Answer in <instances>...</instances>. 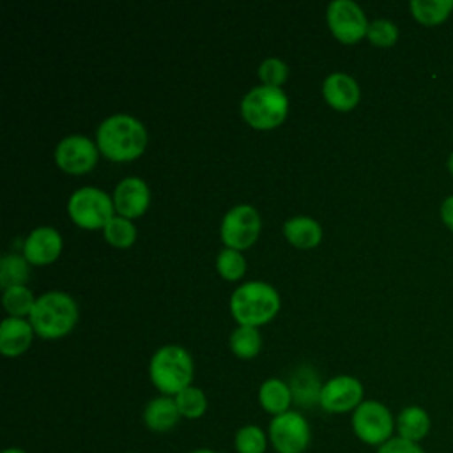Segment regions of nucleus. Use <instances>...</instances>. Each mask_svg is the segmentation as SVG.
Here are the masks:
<instances>
[{"instance_id":"39448f33","label":"nucleus","mask_w":453,"mask_h":453,"mask_svg":"<svg viewBox=\"0 0 453 453\" xmlns=\"http://www.w3.org/2000/svg\"><path fill=\"white\" fill-rule=\"evenodd\" d=\"M288 110L287 94L278 87L258 85L241 99L244 120L257 129H271L283 122Z\"/></svg>"},{"instance_id":"f8f14e48","label":"nucleus","mask_w":453,"mask_h":453,"mask_svg":"<svg viewBox=\"0 0 453 453\" xmlns=\"http://www.w3.org/2000/svg\"><path fill=\"white\" fill-rule=\"evenodd\" d=\"M363 402V384L352 375H336L322 384L319 403L327 412H349Z\"/></svg>"},{"instance_id":"20e7f679","label":"nucleus","mask_w":453,"mask_h":453,"mask_svg":"<svg viewBox=\"0 0 453 453\" xmlns=\"http://www.w3.org/2000/svg\"><path fill=\"white\" fill-rule=\"evenodd\" d=\"M149 375L163 395L175 396L184 388L191 386L193 359L189 352L179 345H163L150 357Z\"/></svg>"},{"instance_id":"dca6fc26","label":"nucleus","mask_w":453,"mask_h":453,"mask_svg":"<svg viewBox=\"0 0 453 453\" xmlns=\"http://www.w3.org/2000/svg\"><path fill=\"white\" fill-rule=\"evenodd\" d=\"M34 327L21 317H7L0 324V352L7 357L23 354L30 343Z\"/></svg>"},{"instance_id":"c9c22d12","label":"nucleus","mask_w":453,"mask_h":453,"mask_svg":"<svg viewBox=\"0 0 453 453\" xmlns=\"http://www.w3.org/2000/svg\"><path fill=\"white\" fill-rule=\"evenodd\" d=\"M191 453H216V451L207 449V448H200V449H195V451H191Z\"/></svg>"},{"instance_id":"aec40b11","label":"nucleus","mask_w":453,"mask_h":453,"mask_svg":"<svg viewBox=\"0 0 453 453\" xmlns=\"http://www.w3.org/2000/svg\"><path fill=\"white\" fill-rule=\"evenodd\" d=\"M292 400L294 398H292L290 386L276 377L264 380L258 389V402H260L262 409L273 416L287 412Z\"/></svg>"},{"instance_id":"f3484780","label":"nucleus","mask_w":453,"mask_h":453,"mask_svg":"<svg viewBox=\"0 0 453 453\" xmlns=\"http://www.w3.org/2000/svg\"><path fill=\"white\" fill-rule=\"evenodd\" d=\"M180 412L177 409L175 398L173 396H156L152 400H149V403L143 409V423L150 432H168L172 430L179 419H180Z\"/></svg>"},{"instance_id":"bb28decb","label":"nucleus","mask_w":453,"mask_h":453,"mask_svg":"<svg viewBox=\"0 0 453 453\" xmlns=\"http://www.w3.org/2000/svg\"><path fill=\"white\" fill-rule=\"evenodd\" d=\"M104 232V239L117 248H127L134 242L136 239V228L131 223V219L124 218V216H113L106 226L103 228Z\"/></svg>"},{"instance_id":"5701e85b","label":"nucleus","mask_w":453,"mask_h":453,"mask_svg":"<svg viewBox=\"0 0 453 453\" xmlns=\"http://www.w3.org/2000/svg\"><path fill=\"white\" fill-rule=\"evenodd\" d=\"M228 345L237 357L250 359L258 354L262 336L255 326H237L228 338Z\"/></svg>"},{"instance_id":"f257e3e1","label":"nucleus","mask_w":453,"mask_h":453,"mask_svg":"<svg viewBox=\"0 0 453 453\" xmlns=\"http://www.w3.org/2000/svg\"><path fill=\"white\" fill-rule=\"evenodd\" d=\"M96 145L111 161H131L147 145L145 126L133 115L113 113L106 117L96 131Z\"/></svg>"},{"instance_id":"4be33fe9","label":"nucleus","mask_w":453,"mask_h":453,"mask_svg":"<svg viewBox=\"0 0 453 453\" xmlns=\"http://www.w3.org/2000/svg\"><path fill=\"white\" fill-rule=\"evenodd\" d=\"M322 384L319 382L317 373L311 368H297L290 380V391L292 398L301 402L303 405H310L313 402H319L320 398Z\"/></svg>"},{"instance_id":"ddd939ff","label":"nucleus","mask_w":453,"mask_h":453,"mask_svg":"<svg viewBox=\"0 0 453 453\" xmlns=\"http://www.w3.org/2000/svg\"><path fill=\"white\" fill-rule=\"evenodd\" d=\"M150 191L143 179L140 177H124L113 191V205L119 216H124L127 219L136 218L145 212L149 207Z\"/></svg>"},{"instance_id":"a878e982","label":"nucleus","mask_w":453,"mask_h":453,"mask_svg":"<svg viewBox=\"0 0 453 453\" xmlns=\"http://www.w3.org/2000/svg\"><path fill=\"white\" fill-rule=\"evenodd\" d=\"M173 398H175V403H177V409H179L180 416L188 418V419H196V418L203 416V412L207 409L205 393L200 388H195V386L184 388Z\"/></svg>"},{"instance_id":"1a4fd4ad","label":"nucleus","mask_w":453,"mask_h":453,"mask_svg":"<svg viewBox=\"0 0 453 453\" xmlns=\"http://www.w3.org/2000/svg\"><path fill=\"white\" fill-rule=\"evenodd\" d=\"M311 439L306 418L296 411L278 414L269 423V442L278 453H303Z\"/></svg>"},{"instance_id":"72a5a7b5","label":"nucleus","mask_w":453,"mask_h":453,"mask_svg":"<svg viewBox=\"0 0 453 453\" xmlns=\"http://www.w3.org/2000/svg\"><path fill=\"white\" fill-rule=\"evenodd\" d=\"M446 166H448V170H449V173L453 175V152L448 156V161H446Z\"/></svg>"},{"instance_id":"412c9836","label":"nucleus","mask_w":453,"mask_h":453,"mask_svg":"<svg viewBox=\"0 0 453 453\" xmlns=\"http://www.w3.org/2000/svg\"><path fill=\"white\" fill-rule=\"evenodd\" d=\"M412 18L425 25L434 27L441 25L453 12V0H412L409 4Z\"/></svg>"},{"instance_id":"6ab92c4d","label":"nucleus","mask_w":453,"mask_h":453,"mask_svg":"<svg viewBox=\"0 0 453 453\" xmlns=\"http://www.w3.org/2000/svg\"><path fill=\"white\" fill-rule=\"evenodd\" d=\"M283 234L297 248H313L322 239V226L310 216H292L283 223Z\"/></svg>"},{"instance_id":"a211bd4d","label":"nucleus","mask_w":453,"mask_h":453,"mask_svg":"<svg viewBox=\"0 0 453 453\" xmlns=\"http://www.w3.org/2000/svg\"><path fill=\"white\" fill-rule=\"evenodd\" d=\"M395 430L398 437L419 444L432 430V418L423 407L407 405L395 418Z\"/></svg>"},{"instance_id":"0eeeda50","label":"nucleus","mask_w":453,"mask_h":453,"mask_svg":"<svg viewBox=\"0 0 453 453\" xmlns=\"http://www.w3.org/2000/svg\"><path fill=\"white\" fill-rule=\"evenodd\" d=\"M352 430L361 442L379 448L395 437V418L382 402L363 400L352 412Z\"/></svg>"},{"instance_id":"cd10ccee","label":"nucleus","mask_w":453,"mask_h":453,"mask_svg":"<svg viewBox=\"0 0 453 453\" xmlns=\"http://www.w3.org/2000/svg\"><path fill=\"white\" fill-rule=\"evenodd\" d=\"M237 453H264L267 448V435L257 425L241 426L234 437Z\"/></svg>"},{"instance_id":"4468645a","label":"nucleus","mask_w":453,"mask_h":453,"mask_svg":"<svg viewBox=\"0 0 453 453\" xmlns=\"http://www.w3.org/2000/svg\"><path fill=\"white\" fill-rule=\"evenodd\" d=\"M62 251V237L53 226H35L23 242V257L28 264L42 265L53 262Z\"/></svg>"},{"instance_id":"6e6552de","label":"nucleus","mask_w":453,"mask_h":453,"mask_svg":"<svg viewBox=\"0 0 453 453\" xmlns=\"http://www.w3.org/2000/svg\"><path fill=\"white\" fill-rule=\"evenodd\" d=\"M260 216L257 209L250 203H239L226 211L221 219V241L225 248L232 250H244L250 248L260 232Z\"/></svg>"},{"instance_id":"2f4dec72","label":"nucleus","mask_w":453,"mask_h":453,"mask_svg":"<svg viewBox=\"0 0 453 453\" xmlns=\"http://www.w3.org/2000/svg\"><path fill=\"white\" fill-rule=\"evenodd\" d=\"M377 453H425V449L418 442H411L407 439L395 435L388 442L379 446Z\"/></svg>"},{"instance_id":"9b49d317","label":"nucleus","mask_w":453,"mask_h":453,"mask_svg":"<svg viewBox=\"0 0 453 453\" xmlns=\"http://www.w3.org/2000/svg\"><path fill=\"white\" fill-rule=\"evenodd\" d=\"M55 161L67 173H85L97 161V145L83 134H69L57 143Z\"/></svg>"},{"instance_id":"f03ea898","label":"nucleus","mask_w":453,"mask_h":453,"mask_svg":"<svg viewBox=\"0 0 453 453\" xmlns=\"http://www.w3.org/2000/svg\"><path fill=\"white\" fill-rule=\"evenodd\" d=\"M78 320V304L60 290H50L35 299L28 315L34 331L42 338H58L67 334Z\"/></svg>"},{"instance_id":"b1692460","label":"nucleus","mask_w":453,"mask_h":453,"mask_svg":"<svg viewBox=\"0 0 453 453\" xmlns=\"http://www.w3.org/2000/svg\"><path fill=\"white\" fill-rule=\"evenodd\" d=\"M28 278V260L23 255L7 253L0 260V287L4 290L19 287Z\"/></svg>"},{"instance_id":"9d476101","label":"nucleus","mask_w":453,"mask_h":453,"mask_svg":"<svg viewBox=\"0 0 453 453\" xmlns=\"http://www.w3.org/2000/svg\"><path fill=\"white\" fill-rule=\"evenodd\" d=\"M326 19L333 35L345 44L357 42L366 35L368 30V21L363 9L352 0L329 2Z\"/></svg>"},{"instance_id":"f704fd0d","label":"nucleus","mask_w":453,"mask_h":453,"mask_svg":"<svg viewBox=\"0 0 453 453\" xmlns=\"http://www.w3.org/2000/svg\"><path fill=\"white\" fill-rule=\"evenodd\" d=\"M2 453H25V451L19 449V448H7V449H4Z\"/></svg>"},{"instance_id":"473e14b6","label":"nucleus","mask_w":453,"mask_h":453,"mask_svg":"<svg viewBox=\"0 0 453 453\" xmlns=\"http://www.w3.org/2000/svg\"><path fill=\"white\" fill-rule=\"evenodd\" d=\"M439 212H441V219L446 225V228L453 232V195H449L442 200Z\"/></svg>"},{"instance_id":"c756f323","label":"nucleus","mask_w":453,"mask_h":453,"mask_svg":"<svg viewBox=\"0 0 453 453\" xmlns=\"http://www.w3.org/2000/svg\"><path fill=\"white\" fill-rule=\"evenodd\" d=\"M366 37L373 46L389 48L398 39V27L386 18H379V19H373L368 23Z\"/></svg>"},{"instance_id":"2eb2a0df","label":"nucleus","mask_w":453,"mask_h":453,"mask_svg":"<svg viewBox=\"0 0 453 453\" xmlns=\"http://www.w3.org/2000/svg\"><path fill=\"white\" fill-rule=\"evenodd\" d=\"M324 99L336 110L347 111L359 103L361 90L357 81L342 71L329 73L322 81Z\"/></svg>"},{"instance_id":"c85d7f7f","label":"nucleus","mask_w":453,"mask_h":453,"mask_svg":"<svg viewBox=\"0 0 453 453\" xmlns=\"http://www.w3.org/2000/svg\"><path fill=\"white\" fill-rule=\"evenodd\" d=\"M216 267L219 271V274L225 280H239L244 274L246 269V260L241 255L239 250H232V248H223L218 253L216 258Z\"/></svg>"},{"instance_id":"393cba45","label":"nucleus","mask_w":453,"mask_h":453,"mask_svg":"<svg viewBox=\"0 0 453 453\" xmlns=\"http://www.w3.org/2000/svg\"><path fill=\"white\" fill-rule=\"evenodd\" d=\"M35 299L32 290L27 288L25 285H19V287H11L7 290H4V296H2V303H4V308L7 310L9 317H25V315H30L34 304H35Z\"/></svg>"},{"instance_id":"423d86ee","label":"nucleus","mask_w":453,"mask_h":453,"mask_svg":"<svg viewBox=\"0 0 453 453\" xmlns=\"http://www.w3.org/2000/svg\"><path fill=\"white\" fill-rule=\"evenodd\" d=\"M113 198L99 188L83 186L76 189L67 202V212L71 219L81 228L96 230L104 228L113 214Z\"/></svg>"},{"instance_id":"7c9ffc66","label":"nucleus","mask_w":453,"mask_h":453,"mask_svg":"<svg viewBox=\"0 0 453 453\" xmlns=\"http://www.w3.org/2000/svg\"><path fill=\"white\" fill-rule=\"evenodd\" d=\"M258 76L264 81V85L269 87H278L287 80L288 76V67L287 64L278 58V57H267L265 60H262V64L258 65Z\"/></svg>"},{"instance_id":"7ed1b4c3","label":"nucleus","mask_w":453,"mask_h":453,"mask_svg":"<svg viewBox=\"0 0 453 453\" xmlns=\"http://www.w3.org/2000/svg\"><path fill=\"white\" fill-rule=\"evenodd\" d=\"M280 296L276 288L265 281H246L230 296V311L239 326H258L276 315Z\"/></svg>"}]
</instances>
